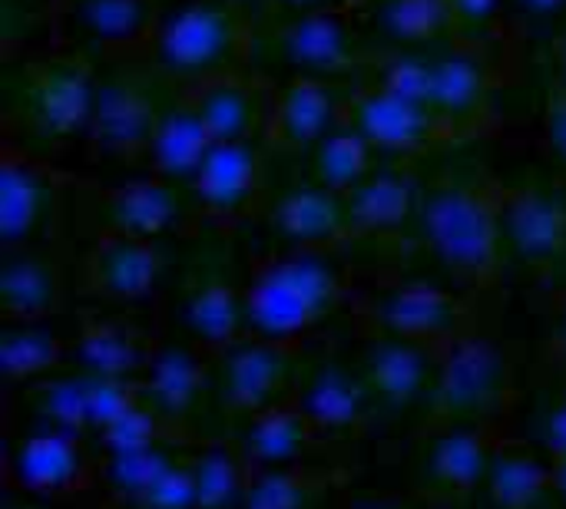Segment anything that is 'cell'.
<instances>
[{
  "mask_svg": "<svg viewBox=\"0 0 566 509\" xmlns=\"http://www.w3.org/2000/svg\"><path fill=\"white\" fill-rule=\"evenodd\" d=\"M504 182L488 169H444L424 179L411 225L424 255L464 291H494L504 278Z\"/></svg>",
  "mask_w": 566,
  "mask_h": 509,
  "instance_id": "1",
  "label": "cell"
},
{
  "mask_svg": "<svg viewBox=\"0 0 566 509\" xmlns=\"http://www.w3.org/2000/svg\"><path fill=\"white\" fill-rule=\"evenodd\" d=\"M242 295L249 335L305 344L332 315L352 308L355 285L338 252L272 248L249 262Z\"/></svg>",
  "mask_w": 566,
  "mask_h": 509,
  "instance_id": "2",
  "label": "cell"
},
{
  "mask_svg": "<svg viewBox=\"0 0 566 509\" xmlns=\"http://www.w3.org/2000/svg\"><path fill=\"white\" fill-rule=\"evenodd\" d=\"M96 83L99 66L66 46L27 53L7 86L3 136L40 152L83 142Z\"/></svg>",
  "mask_w": 566,
  "mask_h": 509,
  "instance_id": "3",
  "label": "cell"
},
{
  "mask_svg": "<svg viewBox=\"0 0 566 509\" xmlns=\"http://www.w3.org/2000/svg\"><path fill=\"white\" fill-rule=\"evenodd\" d=\"M259 13L219 0H186L163 13L146 63L172 89L255 66Z\"/></svg>",
  "mask_w": 566,
  "mask_h": 509,
  "instance_id": "4",
  "label": "cell"
},
{
  "mask_svg": "<svg viewBox=\"0 0 566 509\" xmlns=\"http://www.w3.org/2000/svg\"><path fill=\"white\" fill-rule=\"evenodd\" d=\"M517 401L521 388L511 348L474 325L438 354L434 388L424 404V427L471 424L507 434Z\"/></svg>",
  "mask_w": 566,
  "mask_h": 509,
  "instance_id": "5",
  "label": "cell"
},
{
  "mask_svg": "<svg viewBox=\"0 0 566 509\" xmlns=\"http://www.w3.org/2000/svg\"><path fill=\"white\" fill-rule=\"evenodd\" d=\"M375 46L365 43L361 33V10L355 3L308 10L295 17H272L259 20V50L255 66L265 63L285 70L289 76H315V79H338L352 83L365 70Z\"/></svg>",
  "mask_w": 566,
  "mask_h": 509,
  "instance_id": "6",
  "label": "cell"
},
{
  "mask_svg": "<svg viewBox=\"0 0 566 509\" xmlns=\"http://www.w3.org/2000/svg\"><path fill=\"white\" fill-rule=\"evenodd\" d=\"M348 311L358 335H388L438 354L474 328L471 301L431 278H381L368 291L355 288Z\"/></svg>",
  "mask_w": 566,
  "mask_h": 509,
  "instance_id": "7",
  "label": "cell"
},
{
  "mask_svg": "<svg viewBox=\"0 0 566 509\" xmlns=\"http://www.w3.org/2000/svg\"><path fill=\"white\" fill-rule=\"evenodd\" d=\"M169 96L172 89L153 73L149 63H119L99 70L90 126L83 136L86 152L96 162L143 169L153 129Z\"/></svg>",
  "mask_w": 566,
  "mask_h": 509,
  "instance_id": "8",
  "label": "cell"
},
{
  "mask_svg": "<svg viewBox=\"0 0 566 509\" xmlns=\"http://www.w3.org/2000/svg\"><path fill=\"white\" fill-rule=\"evenodd\" d=\"M163 13V0H50V43L86 56L99 70L146 63Z\"/></svg>",
  "mask_w": 566,
  "mask_h": 509,
  "instance_id": "9",
  "label": "cell"
},
{
  "mask_svg": "<svg viewBox=\"0 0 566 509\" xmlns=\"http://www.w3.org/2000/svg\"><path fill=\"white\" fill-rule=\"evenodd\" d=\"M507 83L504 43L448 40L431 46V109L458 129V136L481 139L497 119V89Z\"/></svg>",
  "mask_w": 566,
  "mask_h": 509,
  "instance_id": "10",
  "label": "cell"
},
{
  "mask_svg": "<svg viewBox=\"0 0 566 509\" xmlns=\"http://www.w3.org/2000/svg\"><path fill=\"white\" fill-rule=\"evenodd\" d=\"M99 484V454L90 437L56 427H27L3 454V487L10 497L60 500Z\"/></svg>",
  "mask_w": 566,
  "mask_h": 509,
  "instance_id": "11",
  "label": "cell"
},
{
  "mask_svg": "<svg viewBox=\"0 0 566 509\" xmlns=\"http://www.w3.org/2000/svg\"><path fill=\"white\" fill-rule=\"evenodd\" d=\"M302 364L305 344L269 341L245 331L235 344L212 358V397L229 417L245 421L295 397Z\"/></svg>",
  "mask_w": 566,
  "mask_h": 509,
  "instance_id": "12",
  "label": "cell"
},
{
  "mask_svg": "<svg viewBox=\"0 0 566 509\" xmlns=\"http://www.w3.org/2000/svg\"><path fill=\"white\" fill-rule=\"evenodd\" d=\"M345 123L361 132L381 159H421L431 149L464 142L428 103L371 79H352Z\"/></svg>",
  "mask_w": 566,
  "mask_h": 509,
  "instance_id": "13",
  "label": "cell"
},
{
  "mask_svg": "<svg viewBox=\"0 0 566 509\" xmlns=\"http://www.w3.org/2000/svg\"><path fill=\"white\" fill-rule=\"evenodd\" d=\"M80 212L96 232H126L143 238H163L172 232H196L199 219L186 185L153 172L129 176L116 185H83Z\"/></svg>",
  "mask_w": 566,
  "mask_h": 509,
  "instance_id": "14",
  "label": "cell"
},
{
  "mask_svg": "<svg viewBox=\"0 0 566 509\" xmlns=\"http://www.w3.org/2000/svg\"><path fill=\"white\" fill-rule=\"evenodd\" d=\"M269 149L265 142H216L192 182L186 185L199 225L229 235L269 205Z\"/></svg>",
  "mask_w": 566,
  "mask_h": 509,
  "instance_id": "15",
  "label": "cell"
},
{
  "mask_svg": "<svg viewBox=\"0 0 566 509\" xmlns=\"http://www.w3.org/2000/svg\"><path fill=\"white\" fill-rule=\"evenodd\" d=\"M66 195V179L53 159L3 136L0 146V242L3 248L50 245Z\"/></svg>",
  "mask_w": 566,
  "mask_h": 509,
  "instance_id": "16",
  "label": "cell"
},
{
  "mask_svg": "<svg viewBox=\"0 0 566 509\" xmlns=\"http://www.w3.org/2000/svg\"><path fill=\"white\" fill-rule=\"evenodd\" d=\"M295 401L312 424L315 441H358L375 421V397L355 358H305Z\"/></svg>",
  "mask_w": 566,
  "mask_h": 509,
  "instance_id": "17",
  "label": "cell"
},
{
  "mask_svg": "<svg viewBox=\"0 0 566 509\" xmlns=\"http://www.w3.org/2000/svg\"><path fill=\"white\" fill-rule=\"evenodd\" d=\"M504 431L451 424V427H424L421 450L415 460V480L421 497L434 503H461L484 490L497 444Z\"/></svg>",
  "mask_w": 566,
  "mask_h": 509,
  "instance_id": "18",
  "label": "cell"
},
{
  "mask_svg": "<svg viewBox=\"0 0 566 509\" xmlns=\"http://www.w3.org/2000/svg\"><path fill=\"white\" fill-rule=\"evenodd\" d=\"M166 268L159 238L96 232L76 268V288L103 308H129L153 298Z\"/></svg>",
  "mask_w": 566,
  "mask_h": 509,
  "instance_id": "19",
  "label": "cell"
},
{
  "mask_svg": "<svg viewBox=\"0 0 566 509\" xmlns=\"http://www.w3.org/2000/svg\"><path fill=\"white\" fill-rule=\"evenodd\" d=\"M504 255L524 272L551 278L566 262V192L551 182H504Z\"/></svg>",
  "mask_w": 566,
  "mask_h": 509,
  "instance_id": "20",
  "label": "cell"
},
{
  "mask_svg": "<svg viewBox=\"0 0 566 509\" xmlns=\"http://www.w3.org/2000/svg\"><path fill=\"white\" fill-rule=\"evenodd\" d=\"M176 338L202 351L206 358L222 354L245 335V295L226 268L202 262L192 265L172 298Z\"/></svg>",
  "mask_w": 566,
  "mask_h": 509,
  "instance_id": "21",
  "label": "cell"
},
{
  "mask_svg": "<svg viewBox=\"0 0 566 509\" xmlns=\"http://www.w3.org/2000/svg\"><path fill=\"white\" fill-rule=\"evenodd\" d=\"M139 404L163 421V427L182 444L192 437V424L202 404L212 397V358L192 344L172 338L159 341L146 371L136 378Z\"/></svg>",
  "mask_w": 566,
  "mask_h": 509,
  "instance_id": "22",
  "label": "cell"
},
{
  "mask_svg": "<svg viewBox=\"0 0 566 509\" xmlns=\"http://www.w3.org/2000/svg\"><path fill=\"white\" fill-rule=\"evenodd\" d=\"M352 83L338 79H315V76H289L275 79L269 119L262 142L269 152L305 156L315 142L328 132L345 126Z\"/></svg>",
  "mask_w": 566,
  "mask_h": 509,
  "instance_id": "23",
  "label": "cell"
},
{
  "mask_svg": "<svg viewBox=\"0 0 566 509\" xmlns=\"http://www.w3.org/2000/svg\"><path fill=\"white\" fill-rule=\"evenodd\" d=\"M424 179L418 159H381L375 172L345 195L352 242H398L411 232Z\"/></svg>",
  "mask_w": 566,
  "mask_h": 509,
  "instance_id": "24",
  "label": "cell"
},
{
  "mask_svg": "<svg viewBox=\"0 0 566 509\" xmlns=\"http://www.w3.org/2000/svg\"><path fill=\"white\" fill-rule=\"evenodd\" d=\"M275 79L259 66L209 76L179 89L216 142H262Z\"/></svg>",
  "mask_w": 566,
  "mask_h": 509,
  "instance_id": "25",
  "label": "cell"
},
{
  "mask_svg": "<svg viewBox=\"0 0 566 509\" xmlns=\"http://www.w3.org/2000/svg\"><path fill=\"white\" fill-rule=\"evenodd\" d=\"M355 361L371 388L378 417H401L428 404L438 351L388 335H361Z\"/></svg>",
  "mask_w": 566,
  "mask_h": 509,
  "instance_id": "26",
  "label": "cell"
},
{
  "mask_svg": "<svg viewBox=\"0 0 566 509\" xmlns=\"http://www.w3.org/2000/svg\"><path fill=\"white\" fill-rule=\"evenodd\" d=\"M159 338H153L136 318L123 315L119 308L83 311L76 331L70 335L66 368L90 374V378H113V381H136Z\"/></svg>",
  "mask_w": 566,
  "mask_h": 509,
  "instance_id": "27",
  "label": "cell"
},
{
  "mask_svg": "<svg viewBox=\"0 0 566 509\" xmlns=\"http://www.w3.org/2000/svg\"><path fill=\"white\" fill-rule=\"evenodd\" d=\"M265 222L272 229L275 248L342 252L345 245H352L345 195H335L305 179L269 199Z\"/></svg>",
  "mask_w": 566,
  "mask_h": 509,
  "instance_id": "28",
  "label": "cell"
},
{
  "mask_svg": "<svg viewBox=\"0 0 566 509\" xmlns=\"http://www.w3.org/2000/svg\"><path fill=\"white\" fill-rule=\"evenodd\" d=\"M70 298L66 265L50 245L3 248L0 265V315L13 321H53Z\"/></svg>",
  "mask_w": 566,
  "mask_h": 509,
  "instance_id": "29",
  "label": "cell"
},
{
  "mask_svg": "<svg viewBox=\"0 0 566 509\" xmlns=\"http://www.w3.org/2000/svg\"><path fill=\"white\" fill-rule=\"evenodd\" d=\"M212 146H216V139L206 129V123L196 116V109L179 93H172L156 129H153L143 172L189 185L192 176L199 172V166L206 162V156L212 152Z\"/></svg>",
  "mask_w": 566,
  "mask_h": 509,
  "instance_id": "30",
  "label": "cell"
},
{
  "mask_svg": "<svg viewBox=\"0 0 566 509\" xmlns=\"http://www.w3.org/2000/svg\"><path fill=\"white\" fill-rule=\"evenodd\" d=\"M484 494L494 509H560L551 460L514 437L497 444Z\"/></svg>",
  "mask_w": 566,
  "mask_h": 509,
  "instance_id": "31",
  "label": "cell"
},
{
  "mask_svg": "<svg viewBox=\"0 0 566 509\" xmlns=\"http://www.w3.org/2000/svg\"><path fill=\"white\" fill-rule=\"evenodd\" d=\"M252 467H295L305 464L315 434L305 421L295 397L272 404L245 421H239V434L232 437Z\"/></svg>",
  "mask_w": 566,
  "mask_h": 509,
  "instance_id": "32",
  "label": "cell"
},
{
  "mask_svg": "<svg viewBox=\"0 0 566 509\" xmlns=\"http://www.w3.org/2000/svg\"><path fill=\"white\" fill-rule=\"evenodd\" d=\"M70 335L56 331L53 321H13L0 335V371L7 388L20 391L43 378L66 371Z\"/></svg>",
  "mask_w": 566,
  "mask_h": 509,
  "instance_id": "33",
  "label": "cell"
},
{
  "mask_svg": "<svg viewBox=\"0 0 566 509\" xmlns=\"http://www.w3.org/2000/svg\"><path fill=\"white\" fill-rule=\"evenodd\" d=\"M298 159H302V179L312 185H322L335 195H348L381 162L378 149L361 132H355L348 123L338 126L335 132H328L322 142H315Z\"/></svg>",
  "mask_w": 566,
  "mask_h": 509,
  "instance_id": "34",
  "label": "cell"
},
{
  "mask_svg": "<svg viewBox=\"0 0 566 509\" xmlns=\"http://www.w3.org/2000/svg\"><path fill=\"white\" fill-rule=\"evenodd\" d=\"M196 509H245L252 464L232 437L189 447Z\"/></svg>",
  "mask_w": 566,
  "mask_h": 509,
  "instance_id": "35",
  "label": "cell"
},
{
  "mask_svg": "<svg viewBox=\"0 0 566 509\" xmlns=\"http://www.w3.org/2000/svg\"><path fill=\"white\" fill-rule=\"evenodd\" d=\"M368 17L385 40L381 46L431 50L454 40L448 0H371Z\"/></svg>",
  "mask_w": 566,
  "mask_h": 509,
  "instance_id": "36",
  "label": "cell"
},
{
  "mask_svg": "<svg viewBox=\"0 0 566 509\" xmlns=\"http://www.w3.org/2000/svg\"><path fill=\"white\" fill-rule=\"evenodd\" d=\"M182 454L186 450H179V441H163L136 454L99 457V484L116 507L136 509L153 494V487L182 460Z\"/></svg>",
  "mask_w": 566,
  "mask_h": 509,
  "instance_id": "37",
  "label": "cell"
},
{
  "mask_svg": "<svg viewBox=\"0 0 566 509\" xmlns=\"http://www.w3.org/2000/svg\"><path fill=\"white\" fill-rule=\"evenodd\" d=\"M23 411L30 414V427H56L90 437L86 417V378L80 371H60L36 384L20 388Z\"/></svg>",
  "mask_w": 566,
  "mask_h": 509,
  "instance_id": "38",
  "label": "cell"
},
{
  "mask_svg": "<svg viewBox=\"0 0 566 509\" xmlns=\"http://www.w3.org/2000/svg\"><path fill=\"white\" fill-rule=\"evenodd\" d=\"M325 494L328 480L308 470L305 464L252 467L245 509H318Z\"/></svg>",
  "mask_w": 566,
  "mask_h": 509,
  "instance_id": "39",
  "label": "cell"
},
{
  "mask_svg": "<svg viewBox=\"0 0 566 509\" xmlns=\"http://www.w3.org/2000/svg\"><path fill=\"white\" fill-rule=\"evenodd\" d=\"M163 441H176V437L163 427V421L156 414H149L136 401L129 411H123L116 421H109L103 431H96L90 444L96 447L99 457H119V454H136V450L156 447Z\"/></svg>",
  "mask_w": 566,
  "mask_h": 509,
  "instance_id": "40",
  "label": "cell"
},
{
  "mask_svg": "<svg viewBox=\"0 0 566 509\" xmlns=\"http://www.w3.org/2000/svg\"><path fill=\"white\" fill-rule=\"evenodd\" d=\"M454 17V40L504 43L514 33L507 0H448Z\"/></svg>",
  "mask_w": 566,
  "mask_h": 509,
  "instance_id": "41",
  "label": "cell"
},
{
  "mask_svg": "<svg viewBox=\"0 0 566 509\" xmlns=\"http://www.w3.org/2000/svg\"><path fill=\"white\" fill-rule=\"evenodd\" d=\"M541 149L557 169V176L566 179V86L551 83L541 109Z\"/></svg>",
  "mask_w": 566,
  "mask_h": 509,
  "instance_id": "42",
  "label": "cell"
},
{
  "mask_svg": "<svg viewBox=\"0 0 566 509\" xmlns=\"http://www.w3.org/2000/svg\"><path fill=\"white\" fill-rule=\"evenodd\" d=\"M537 444L547 460L566 457V378L564 388L547 394L537 411Z\"/></svg>",
  "mask_w": 566,
  "mask_h": 509,
  "instance_id": "43",
  "label": "cell"
},
{
  "mask_svg": "<svg viewBox=\"0 0 566 509\" xmlns=\"http://www.w3.org/2000/svg\"><path fill=\"white\" fill-rule=\"evenodd\" d=\"M507 10L514 30L531 23H557L566 17V0H507Z\"/></svg>",
  "mask_w": 566,
  "mask_h": 509,
  "instance_id": "44",
  "label": "cell"
},
{
  "mask_svg": "<svg viewBox=\"0 0 566 509\" xmlns=\"http://www.w3.org/2000/svg\"><path fill=\"white\" fill-rule=\"evenodd\" d=\"M551 361L566 378V288H557L551 298Z\"/></svg>",
  "mask_w": 566,
  "mask_h": 509,
  "instance_id": "45",
  "label": "cell"
},
{
  "mask_svg": "<svg viewBox=\"0 0 566 509\" xmlns=\"http://www.w3.org/2000/svg\"><path fill=\"white\" fill-rule=\"evenodd\" d=\"M342 3H355V0H259L255 13H259V20H272V17H295V13H308V10L342 7Z\"/></svg>",
  "mask_w": 566,
  "mask_h": 509,
  "instance_id": "46",
  "label": "cell"
},
{
  "mask_svg": "<svg viewBox=\"0 0 566 509\" xmlns=\"http://www.w3.org/2000/svg\"><path fill=\"white\" fill-rule=\"evenodd\" d=\"M547 60H551V83L566 86V23L554 33V40L547 46Z\"/></svg>",
  "mask_w": 566,
  "mask_h": 509,
  "instance_id": "47",
  "label": "cell"
},
{
  "mask_svg": "<svg viewBox=\"0 0 566 509\" xmlns=\"http://www.w3.org/2000/svg\"><path fill=\"white\" fill-rule=\"evenodd\" d=\"M551 474H554L557 503H560V509H566V457H554L551 460Z\"/></svg>",
  "mask_w": 566,
  "mask_h": 509,
  "instance_id": "48",
  "label": "cell"
},
{
  "mask_svg": "<svg viewBox=\"0 0 566 509\" xmlns=\"http://www.w3.org/2000/svg\"><path fill=\"white\" fill-rule=\"evenodd\" d=\"M352 509H424L421 503H415V500H391V497H378V500H365V503H358V507Z\"/></svg>",
  "mask_w": 566,
  "mask_h": 509,
  "instance_id": "49",
  "label": "cell"
},
{
  "mask_svg": "<svg viewBox=\"0 0 566 509\" xmlns=\"http://www.w3.org/2000/svg\"><path fill=\"white\" fill-rule=\"evenodd\" d=\"M3 509H43V507H33V503H30V500L23 497V500H10V503H7Z\"/></svg>",
  "mask_w": 566,
  "mask_h": 509,
  "instance_id": "50",
  "label": "cell"
},
{
  "mask_svg": "<svg viewBox=\"0 0 566 509\" xmlns=\"http://www.w3.org/2000/svg\"><path fill=\"white\" fill-rule=\"evenodd\" d=\"M219 3H235V7H249V10L259 7V0H219Z\"/></svg>",
  "mask_w": 566,
  "mask_h": 509,
  "instance_id": "51",
  "label": "cell"
}]
</instances>
